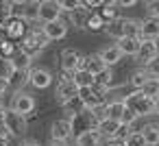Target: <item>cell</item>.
I'll return each instance as SVG.
<instances>
[{"mask_svg": "<svg viewBox=\"0 0 159 146\" xmlns=\"http://www.w3.org/2000/svg\"><path fill=\"white\" fill-rule=\"evenodd\" d=\"M118 129H120V122H116V120H102V122H98V124H96V131H98V135H100L105 142L116 139Z\"/></svg>", "mask_w": 159, "mask_h": 146, "instance_id": "obj_17", "label": "cell"}, {"mask_svg": "<svg viewBox=\"0 0 159 146\" xmlns=\"http://www.w3.org/2000/svg\"><path fill=\"white\" fill-rule=\"evenodd\" d=\"M89 13L92 11H85L83 7L81 9H76L74 13H70V22L76 26V29H81V31H85V26H87V18H89Z\"/></svg>", "mask_w": 159, "mask_h": 146, "instance_id": "obj_29", "label": "cell"}, {"mask_svg": "<svg viewBox=\"0 0 159 146\" xmlns=\"http://www.w3.org/2000/svg\"><path fill=\"white\" fill-rule=\"evenodd\" d=\"M124 105H126L137 118H142V116H152V98L144 96L142 92H131V94H126V96H124Z\"/></svg>", "mask_w": 159, "mask_h": 146, "instance_id": "obj_2", "label": "cell"}, {"mask_svg": "<svg viewBox=\"0 0 159 146\" xmlns=\"http://www.w3.org/2000/svg\"><path fill=\"white\" fill-rule=\"evenodd\" d=\"M61 13H74L76 9H81V0H59Z\"/></svg>", "mask_w": 159, "mask_h": 146, "instance_id": "obj_37", "label": "cell"}, {"mask_svg": "<svg viewBox=\"0 0 159 146\" xmlns=\"http://www.w3.org/2000/svg\"><path fill=\"white\" fill-rule=\"evenodd\" d=\"M2 126L7 131L9 137H22L26 133V118L11 111L9 107H5V120H2Z\"/></svg>", "mask_w": 159, "mask_h": 146, "instance_id": "obj_4", "label": "cell"}, {"mask_svg": "<svg viewBox=\"0 0 159 146\" xmlns=\"http://www.w3.org/2000/svg\"><path fill=\"white\" fill-rule=\"evenodd\" d=\"M98 16L105 20V24H109V22H113V20L120 18V16H118V7L113 5V0H109V2H102V9L98 11Z\"/></svg>", "mask_w": 159, "mask_h": 146, "instance_id": "obj_26", "label": "cell"}, {"mask_svg": "<svg viewBox=\"0 0 159 146\" xmlns=\"http://www.w3.org/2000/svg\"><path fill=\"white\" fill-rule=\"evenodd\" d=\"M105 111H107V120H120L122 111H124V98H113V100H107L105 105Z\"/></svg>", "mask_w": 159, "mask_h": 146, "instance_id": "obj_22", "label": "cell"}, {"mask_svg": "<svg viewBox=\"0 0 159 146\" xmlns=\"http://www.w3.org/2000/svg\"><path fill=\"white\" fill-rule=\"evenodd\" d=\"M31 57L29 55H24L22 50H16V55L11 57V63H13V68L16 70H20V72H24V70H31Z\"/></svg>", "mask_w": 159, "mask_h": 146, "instance_id": "obj_27", "label": "cell"}, {"mask_svg": "<svg viewBox=\"0 0 159 146\" xmlns=\"http://www.w3.org/2000/svg\"><path fill=\"white\" fill-rule=\"evenodd\" d=\"M122 24V35L124 37H137L139 39V20L135 18H120Z\"/></svg>", "mask_w": 159, "mask_h": 146, "instance_id": "obj_24", "label": "cell"}, {"mask_svg": "<svg viewBox=\"0 0 159 146\" xmlns=\"http://www.w3.org/2000/svg\"><path fill=\"white\" fill-rule=\"evenodd\" d=\"M113 5L118 9H126V7H135L137 2H135V0H113Z\"/></svg>", "mask_w": 159, "mask_h": 146, "instance_id": "obj_41", "label": "cell"}, {"mask_svg": "<svg viewBox=\"0 0 159 146\" xmlns=\"http://www.w3.org/2000/svg\"><path fill=\"white\" fill-rule=\"evenodd\" d=\"M72 137V124L68 118H59L50 124V139L55 142H68Z\"/></svg>", "mask_w": 159, "mask_h": 146, "instance_id": "obj_14", "label": "cell"}, {"mask_svg": "<svg viewBox=\"0 0 159 146\" xmlns=\"http://www.w3.org/2000/svg\"><path fill=\"white\" fill-rule=\"evenodd\" d=\"M74 144H76V146H102V137H100L98 131L94 129V131H85V133L76 135Z\"/></svg>", "mask_w": 159, "mask_h": 146, "instance_id": "obj_21", "label": "cell"}, {"mask_svg": "<svg viewBox=\"0 0 159 146\" xmlns=\"http://www.w3.org/2000/svg\"><path fill=\"white\" fill-rule=\"evenodd\" d=\"M94 87H98V89H102V92L107 94V89L113 87V70L107 68V70H102L98 76H94Z\"/></svg>", "mask_w": 159, "mask_h": 146, "instance_id": "obj_23", "label": "cell"}, {"mask_svg": "<svg viewBox=\"0 0 159 146\" xmlns=\"http://www.w3.org/2000/svg\"><path fill=\"white\" fill-rule=\"evenodd\" d=\"M139 92H142L144 96H148V98H157V96H159V81H157V79H150Z\"/></svg>", "mask_w": 159, "mask_h": 146, "instance_id": "obj_35", "label": "cell"}, {"mask_svg": "<svg viewBox=\"0 0 159 146\" xmlns=\"http://www.w3.org/2000/svg\"><path fill=\"white\" fill-rule=\"evenodd\" d=\"M2 120H5V107H0V126H2Z\"/></svg>", "mask_w": 159, "mask_h": 146, "instance_id": "obj_48", "label": "cell"}, {"mask_svg": "<svg viewBox=\"0 0 159 146\" xmlns=\"http://www.w3.org/2000/svg\"><path fill=\"white\" fill-rule=\"evenodd\" d=\"M157 55H159V42H148V39H139V50H137V55H135V59L142 63V68L144 66H148L152 59H157Z\"/></svg>", "mask_w": 159, "mask_h": 146, "instance_id": "obj_13", "label": "cell"}, {"mask_svg": "<svg viewBox=\"0 0 159 146\" xmlns=\"http://www.w3.org/2000/svg\"><path fill=\"white\" fill-rule=\"evenodd\" d=\"M139 133H142L146 146H159V124H157V122L144 124V129H142Z\"/></svg>", "mask_w": 159, "mask_h": 146, "instance_id": "obj_20", "label": "cell"}, {"mask_svg": "<svg viewBox=\"0 0 159 146\" xmlns=\"http://www.w3.org/2000/svg\"><path fill=\"white\" fill-rule=\"evenodd\" d=\"M46 46H48V39L42 35V31H39V29H29V33L20 39L18 50H22V52L29 55L31 59H35Z\"/></svg>", "mask_w": 159, "mask_h": 146, "instance_id": "obj_1", "label": "cell"}, {"mask_svg": "<svg viewBox=\"0 0 159 146\" xmlns=\"http://www.w3.org/2000/svg\"><path fill=\"white\" fill-rule=\"evenodd\" d=\"M146 18L159 20V0H150V2H146Z\"/></svg>", "mask_w": 159, "mask_h": 146, "instance_id": "obj_39", "label": "cell"}, {"mask_svg": "<svg viewBox=\"0 0 159 146\" xmlns=\"http://www.w3.org/2000/svg\"><path fill=\"white\" fill-rule=\"evenodd\" d=\"M29 85L35 89H46L52 85V72L48 68H31L29 70Z\"/></svg>", "mask_w": 159, "mask_h": 146, "instance_id": "obj_12", "label": "cell"}, {"mask_svg": "<svg viewBox=\"0 0 159 146\" xmlns=\"http://www.w3.org/2000/svg\"><path fill=\"white\" fill-rule=\"evenodd\" d=\"M139 39L148 42H159V20L155 18H144L139 20Z\"/></svg>", "mask_w": 159, "mask_h": 146, "instance_id": "obj_15", "label": "cell"}, {"mask_svg": "<svg viewBox=\"0 0 159 146\" xmlns=\"http://www.w3.org/2000/svg\"><path fill=\"white\" fill-rule=\"evenodd\" d=\"M37 11H39V2H24V9H22V20H24L26 24L37 22Z\"/></svg>", "mask_w": 159, "mask_h": 146, "instance_id": "obj_31", "label": "cell"}, {"mask_svg": "<svg viewBox=\"0 0 159 146\" xmlns=\"http://www.w3.org/2000/svg\"><path fill=\"white\" fill-rule=\"evenodd\" d=\"M68 120L72 124V135H81L85 131H94L96 129V120L92 118V113L87 109H83V111H79L74 116H68Z\"/></svg>", "mask_w": 159, "mask_h": 146, "instance_id": "obj_9", "label": "cell"}, {"mask_svg": "<svg viewBox=\"0 0 159 146\" xmlns=\"http://www.w3.org/2000/svg\"><path fill=\"white\" fill-rule=\"evenodd\" d=\"M135 120H137V116H135V113L124 105V111H122V116H120V120H118V122H120V124H124V126H133V124H135Z\"/></svg>", "mask_w": 159, "mask_h": 146, "instance_id": "obj_38", "label": "cell"}, {"mask_svg": "<svg viewBox=\"0 0 159 146\" xmlns=\"http://www.w3.org/2000/svg\"><path fill=\"white\" fill-rule=\"evenodd\" d=\"M13 72H16V68H13L11 59H5V57H2V59H0V79L9 83V79L13 76Z\"/></svg>", "mask_w": 159, "mask_h": 146, "instance_id": "obj_33", "label": "cell"}, {"mask_svg": "<svg viewBox=\"0 0 159 146\" xmlns=\"http://www.w3.org/2000/svg\"><path fill=\"white\" fill-rule=\"evenodd\" d=\"M79 100L83 105V109H94V107H100V105H107V94L98 87H83L79 89Z\"/></svg>", "mask_w": 159, "mask_h": 146, "instance_id": "obj_5", "label": "cell"}, {"mask_svg": "<svg viewBox=\"0 0 159 146\" xmlns=\"http://www.w3.org/2000/svg\"><path fill=\"white\" fill-rule=\"evenodd\" d=\"M116 48L122 52V57H135L139 50V39L137 37H122L116 42Z\"/></svg>", "mask_w": 159, "mask_h": 146, "instance_id": "obj_18", "label": "cell"}, {"mask_svg": "<svg viewBox=\"0 0 159 146\" xmlns=\"http://www.w3.org/2000/svg\"><path fill=\"white\" fill-rule=\"evenodd\" d=\"M105 146H124L122 142H116V139H111V142H105Z\"/></svg>", "mask_w": 159, "mask_h": 146, "instance_id": "obj_46", "label": "cell"}, {"mask_svg": "<svg viewBox=\"0 0 159 146\" xmlns=\"http://www.w3.org/2000/svg\"><path fill=\"white\" fill-rule=\"evenodd\" d=\"M48 146H68V142H55V139H50Z\"/></svg>", "mask_w": 159, "mask_h": 146, "instance_id": "obj_45", "label": "cell"}, {"mask_svg": "<svg viewBox=\"0 0 159 146\" xmlns=\"http://www.w3.org/2000/svg\"><path fill=\"white\" fill-rule=\"evenodd\" d=\"M0 146H9V137H0Z\"/></svg>", "mask_w": 159, "mask_h": 146, "instance_id": "obj_47", "label": "cell"}, {"mask_svg": "<svg viewBox=\"0 0 159 146\" xmlns=\"http://www.w3.org/2000/svg\"><path fill=\"white\" fill-rule=\"evenodd\" d=\"M81 70H85V72L92 74V76H98L102 70H107V66L102 63V59L98 57V52H92V55H83Z\"/></svg>", "mask_w": 159, "mask_h": 146, "instance_id": "obj_16", "label": "cell"}, {"mask_svg": "<svg viewBox=\"0 0 159 146\" xmlns=\"http://www.w3.org/2000/svg\"><path fill=\"white\" fill-rule=\"evenodd\" d=\"M0 59H2V57H0Z\"/></svg>", "mask_w": 159, "mask_h": 146, "instance_id": "obj_51", "label": "cell"}, {"mask_svg": "<svg viewBox=\"0 0 159 146\" xmlns=\"http://www.w3.org/2000/svg\"><path fill=\"white\" fill-rule=\"evenodd\" d=\"M18 50V44L9 42V39H2L0 42V57H5V59H11Z\"/></svg>", "mask_w": 159, "mask_h": 146, "instance_id": "obj_34", "label": "cell"}, {"mask_svg": "<svg viewBox=\"0 0 159 146\" xmlns=\"http://www.w3.org/2000/svg\"><path fill=\"white\" fill-rule=\"evenodd\" d=\"M144 70L148 72V76H150V79H159V57H157V59H152L148 66H144Z\"/></svg>", "mask_w": 159, "mask_h": 146, "instance_id": "obj_40", "label": "cell"}, {"mask_svg": "<svg viewBox=\"0 0 159 146\" xmlns=\"http://www.w3.org/2000/svg\"><path fill=\"white\" fill-rule=\"evenodd\" d=\"M122 144H124V146H146V142H144V137H142L139 131H131L129 137H126Z\"/></svg>", "mask_w": 159, "mask_h": 146, "instance_id": "obj_36", "label": "cell"}, {"mask_svg": "<svg viewBox=\"0 0 159 146\" xmlns=\"http://www.w3.org/2000/svg\"><path fill=\"white\" fill-rule=\"evenodd\" d=\"M37 20H42V24L61 20V7H59L57 0H42L39 11H37Z\"/></svg>", "mask_w": 159, "mask_h": 146, "instance_id": "obj_10", "label": "cell"}, {"mask_svg": "<svg viewBox=\"0 0 159 146\" xmlns=\"http://www.w3.org/2000/svg\"><path fill=\"white\" fill-rule=\"evenodd\" d=\"M150 81V76H148V72L144 70V68H139V70H135L133 74H131V79H129V85L133 87V92H139L146 83Z\"/></svg>", "mask_w": 159, "mask_h": 146, "instance_id": "obj_25", "label": "cell"}, {"mask_svg": "<svg viewBox=\"0 0 159 146\" xmlns=\"http://www.w3.org/2000/svg\"><path fill=\"white\" fill-rule=\"evenodd\" d=\"M0 107H2V96H0Z\"/></svg>", "mask_w": 159, "mask_h": 146, "instance_id": "obj_50", "label": "cell"}, {"mask_svg": "<svg viewBox=\"0 0 159 146\" xmlns=\"http://www.w3.org/2000/svg\"><path fill=\"white\" fill-rule=\"evenodd\" d=\"M20 146H42V144H39L37 139H22Z\"/></svg>", "mask_w": 159, "mask_h": 146, "instance_id": "obj_43", "label": "cell"}, {"mask_svg": "<svg viewBox=\"0 0 159 146\" xmlns=\"http://www.w3.org/2000/svg\"><path fill=\"white\" fill-rule=\"evenodd\" d=\"M24 85H29V70H24V72L16 70V72H13V76L9 79V87H13L16 92H22V87H24Z\"/></svg>", "mask_w": 159, "mask_h": 146, "instance_id": "obj_28", "label": "cell"}, {"mask_svg": "<svg viewBox=\"0 0 159 146\" xmlns=\"http://www.w3.org/2000/svg\"><path fill=\"white\" fill-rule=\"evenodd\" d=\"M152 116H159V96L152 98Z\"/></svg>", "mask_w": 159, "mask_h": 146, "instance_id": "obj_44", "label": "cell"}, {"mask_svg": "<svg viewBox=\"0 0 159 146\" xmlns=\"http://www.w3.org/2000/svg\"><path fill=\"white\" fill-rule=\"evenodd\" d=\"M9 89H11V87H9V83L0 79V96H5V92H9Z\"/></svg>", "mask_w": 159, "mask_h": 146, "instance_id": "obj_42", "label": "cell"}, {"mask_svg": "<svg viewBox=\"0 0 159 146\" xmlns=\"http://www.w3.org/2000/svg\"><path fill=\"white\" fill-rule=\"evenodd\" d=\"M68 29H70V24L66 22V20H57V22H48V24H42V35L48 39V44L50 42H59V39H63L66 35H68Z\"/></svg>", "mask_w": 159, "mask_h": 146, "instance_id": "obj_11", "label": "cell"}, {"mask_svg": "<svg viewBox=\"0 0 159 146\" xmlns=\"http://www.w3.org/2000/svg\"><path fill=\"white\" fill-rule=\"evenodd\" d=\"M87 31H105V20L98 16V11H92L87 18Z\"/></svg>", "mask_w": 159, "mask_h": 146, "instance_id": "obj_32", "label": "cell"}, {"mask_svg": "<svg viewBox=\"0 0 159 146\" xmlns=\"http://www.w3.org/2000/svg\"><path fill=\"white\" fill-rule=\"evenodd\" d=\"M55 96H57V103H59L61 107L68 105L70 100H74V98L79 96V87L74 85V81H72L70 74H63V72H61V76H59V81H57V87H55Z\"/></svg>", "mask_w": 159, "mask_h": 146, "instance_id": "obj_3", "label": "cell"}, {"mask_svg": "<svg viewBox=\"0 0 159 146\" xmlns=\"http://www.w3.org/2000/svg\"><path fill=\"white\" fill-rule=\"evenodd\" d=\"M59 61H61V72L72 76L76 70H81L83 55H81L79 50H74V48H66V50H61V55H59Z\"/></svg>", "mask_w": 159, "mask_h": 146, "instance_id": "obj_8", "label": "cell"}, {"mask_svg": "<svg viewBox=\"0 0 159 146\" xmlns=\"http://www.w3.org/2000/svg\"><path fill=\"white\" fill-rule=\"evenodd\" d=\"M98 57L102 59V63H105L107 68H111V66H116V63L122 61V52L116 48V44H113V46H105L102 50H98Z\"/></svg>", "mask_w": 159, "mask_h": 146, "instance_id": "obj_19", "label": "cell"}, {"mask_svg": "<svg viewBox=\"0 0 159 146\" xmlns=\"http://www.w3.org/2000/svg\"><path fill=\"white\" fill-rule=\"evenodd\" d=\"M72 81H74V85H76L79 89H83V87H92V85H94V76L87 74L85 70H76V72L72 74Z\"/></svg>", "mask_w": 159, "mask_h": 146, "instance_id": "obj_30", "label": "cell"}, {"mask_svg": "<svg viewBox=\"0 0 159 146\" xmlns=\"http://www.w3.org/2000/svg\"><path fill=\"white\" fill-rule=\"evenodd\" d=\"M74 146H76V144H74Z\"/></svg>", "mask_w": 159, "mask_h": 146, "instance_id": "obj_52", "label": "cell"}, {"mask_svg": "<svg viewBox=\"0 0 159 146\" xmlns=\"http://www.w3.org/2000/svg\"><path fill=\"white\" fill-rule=\"evenodd\" d=\"M9 109L11 111H16V113H20V116H31L33 111H35V98H33V94H29V92H16L13 94V98H11V105H9Z\"/></svg>", "mask_w": 159, "mask_h": 146, "instance_id": "obj_6", "label": "cell"}, {"mask_svg": "<svg viewBox=\"0 0 159 146\" xmlns=\"http://www.w3.org/2000/svg\"><path fill=\"white\" fill-rule=\"evenodd\" d=\"M157 57H159V55H157Z\"/></svg>", "mask_w": 159, "mask_h": 146, "instance_id": "obj_54", "label": "cell"}, {"mask_svg": "<svg viewBox=\"0 0 159 146\" xmlns=\"http://www.w3.org/2000/svg\"><path fill=\"white\" fill-rule=\"evenodd\" d=\"M0 137H9V135H7V131H5V126H0Z\"/></svg>", "mask_w": 159, "mask_h": 146, "instance_id": "obj_49", "label": "cell"}, {"mask_svg": "<svg viewBox=\"0 0 159 146\" xmlns=\"http://www.w3.org/2000/svg\"><path fill=\"white\" fill-rule=\"evenodd\" d=\"M157 81H159V79H157Z\"/></svg>", "mask_w": 159, "mask_h": 146, "instance_id": "obj_53", "label": "cell"}, {"mask_svg": "<svg viewBox=\"0 0 159 146\" xmlns=\"http://www.w3.org/2000/svg\"><path fill=\"white\" fill-rule=\"evenodd\" d=\"M0 29L5 31V35H7V39L9 42H20L26 33H29V24L24 22V20H20V18H9V20H5L2 24H0Z\"/></svg>", "mask_w": 159, "mask_h": 146, "instance_id": "obj_7", "label": "cell"}]
</instances>
